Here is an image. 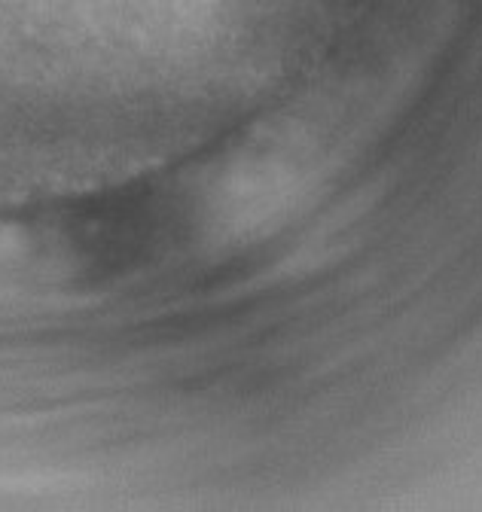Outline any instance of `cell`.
Segmentation results:
<instances>
[{
	"instance_id": "obj_1",
	"label": "cell",
	"mask_w": 482,
	"mask_h": 512,
	"mask_svg": "<svg viewBox=\"0 0 482 512\" xmlns=\"http://www.w3.org/2000/svg\"><path fill=\"white\" fill-rule=\"evenodd\" d=\"M55 275V250L37 232L0 223V296L34 293Z\"/></svg>"
}]
</instances>
